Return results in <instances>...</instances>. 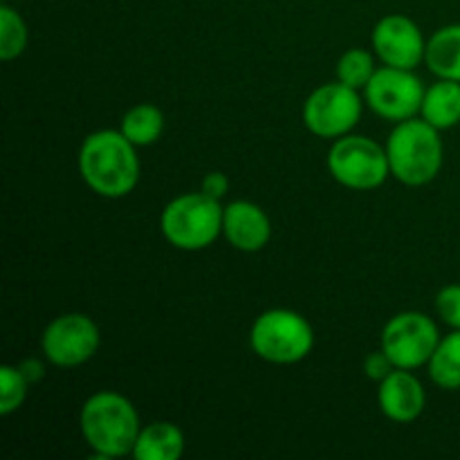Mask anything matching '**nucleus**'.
Instances as JSON below:
<instances>
[{"label": "nucleus", "instance_id": "4be33fe9", "mask_svg": "<svg viewBox=\"0 0 460 460\" xmlns=\"http://www.w3.org/2000/svg\"><path fill=\"white\" fill-rule=\"evenodd\" d=\"M436 310H438L440 319H443L447 326H452L454 331H460V286L452 283V286H445L443 290L436 296Z\"/></svg>", "mask_w": 460, "mask_h": 460}, {"label": "nucleus", "instance_id": "f257e3e1", "mask_svg": "<svg viewBox=\"0 0 460 460\" xmlns=\"http://www.w3.org/2000/svg\"><path fill=\"white\" fill-rule=\"evenodd\" d=\"M84 182L97 196L124 198L139 182V157L135 144L121 130H97L79 151Z\"/></svg>", "mask_w": 460, "mask_h": 460}, {"label": "nucleus", "instance_id": "ddd939ff", "mask_svg": "<svg viewBox=\"0 0 460 460\" xmlns=\"http://www.w3.org/2000/svg\"><path fill=\"white\" fill-rule=\"evenodd\" d=\"M382 413L394 422H413L425 411L427 395L420 380L407 368H394L377 389Z\"/></svg>", "mask_w": 460, "mask_h": 460}, {"label": "nucleus", "instance_id": "f8f14e48", "mask_svg": "<svg viewBox=\"0 0 460 460\" xmlns=\"http://www.w3.org/2000/svg\"><path fill=\"white\" fill-rule=\"evenodd\" d=\"M223 234L232 247L254 254L272 238V223L256 202L234 200L223 209Z\"/></svg>", "mask_w": 460, "mask_h": 460}, {"label": "nucleus", "instance_id": "b1692460", "mask_svg": "<svg viewBox=\"0 0 460 460\" xmlns=\"http://www.w3.org/2000/svg\"><path fill=\"white\" fill-rule=\"evenodd\" d=\"M200 191L207 193L209 198H216V200H220V198L227 196L229 178L225 173H220V171H211V173H207L205 178H202Z\"/></svg>", "mask_w": 460, "mask_h": 460}, {"label": "nucleus", "instance_id": "393cba45", "mask_svg": "<svg viewBox=\"0 0 460 460\" xmlns=\"http://www.w3.org/2000/svg\"><path fill=\"white\" fill-rule=\"evenodd\" d=\"M18 368H21V373L27 377V382H30V385H34V382H40V380H43V376H45L43 362H39V359H34V358L22 359V362L18 364Z\"/></svg>", "mask_w": 460, "mask_h": 460}, {"label": "nucleus", "instance_id": "aec40b11", "mask_svg": "<svg viewBox=\"0 0 460 460\" xmlns=\"http://www.w3.org/2000/svg\"><path fill=\"white\" fill-rule=\"evenodd\" d=\"M27 48V25L9 4H0V58L12 61Z\"/></svg>", "mask_w": 460, "mask_h": 460}, {"label": "nucleus", "instance_id": "423d86ee", "mask_svg": "<svg viewBox=\"0 0 460 460\" xmlns=\"http://www.w3.org/2000/svg\"><path fill=\"white\" fill-rule=\"evenodd\" d=\"M328 171L341 187L373 191L391 175L386 146L367 135H344L328 151Z\"/></svg>", "mask_w": 460, "mask_h": 460}, {"label": "nucleus", "instance_id": "5701e85b", "mask_svg": "<svg viewBox=\"0 0 460 460\" xmlns=\"http://www.w3.org/2000/svg\"><path fill=\"white\" fill-rule=\"evenodd\" d=\"M394 368L395 364L391 362V358L385 353V350H377V353L367 355V359H364V373H367L368 380L373 382H382L391 371H394Z\"/></svg>", "mask_w": 460, "mask_h": 460}, {"label": "nucleus", "instance_id": "412c9836", "mask_svg": "<svg viewBox=\"0 0 460 460\" xmlns=\"http://www.w3.org/2000/svg\"><path fill=\"white\" fill-rule=\"evenodd\" d=\"M27 377L22 376L21 368L4 364L0 368V416H12L13 411L22 407L27 398Z\"/></svg>", "mask_w": 460, "mask_h": 460}, {"label": "nucleus", "instance_id": "9b49d317", "mask_svg": "<svg viewBox=\"0 0 460 460\" xmlns=\"http://www.w3.org/2000/svg\"><path fill=\"white\" fill-rule=\"evenodd\" d=\"M373 52L385 66L416 70L425 61L427 40L420 27L402 13L380 18L371 34Z\"/></svg>", "mask_w": 460, "mask_h": 460}, {"label": "nucleus", "instance_id": "39448f33", "mask_svg": "<svg viewBox=\"0 0 460 460\" xmlns=\"http://www.w3.org/2000/svg\"><path fill=\"white\" fill-rule=\"evenodd\" d=\"M252 350L270 364H296L310 355L314 332L304 314L288 308L265 310L250 331Z\"/></svg>", "mask_w": 460, "mask_h": 460}, {"label": "nucleus", "instance_id": "1a4fd4ad", "mask_svg": "<svg viewBox=\"0 0 460 460\" xmlns=\"http://www.w3.org/2000/svg\"><path fill=\"white\" fill-rule=\"evenodd\" d=\"M364 99H367L368 108L382 119L400 124L420 112L425 85H422L420 76L413 75V70L385 66L377 67L376 75L367 84Z\"/></svg>", "mask_w": 460, "mask_h": 460}, {"label": "nucleus", "instance_id": "7ed1b4c3", "mask_svg": "<svg viewBox=\"0 0 460 460\" xmlns=\"http://www.w3.org/2000/svg\"><path fill=\"white\" fill-rule=\"evenodd\" d=\"M391 175L407 187H422L436 180L443 169L440 130L425 119H404L395 124L386 142Z\"/></svg>", "mask_w": 460, "mask_h": 460}, {"label": "nucleus", "instance_id": "20e7f679", "mask_svg": "<svg viewBox=\"0 0 460 460\" xmlns=\"http://www.w3.org/2000/svg\"><path fill=\"white\" fill-rule=\"evenodd\" d=\"M223 209L220 200L207 193H184L162 211V234L175 250H207L223 234Z\"/></svg>", "mask_w": 460, "mask_h": 460}, {"label": "nucleus", "instance_id": "f3484780", "mask_svg": "<svg viewBox=\"0 0 460 460\" xmlns=\"http://www.w3.org/2000/svg\"><path fill=\"white\" fill-rule=\"evenodd\" d=\"M119 130L135 146H151L164 130V112L153 103H139L121 117Z\"/></svg>", "mask_w": 460, "mask_h": 460}, {"label": "nucleus", "instance_id": "9d476101", "mask_svg": "<svg viewBox=\"0 0 460 460\" xmlns=\"http://www.w3.org/2000/svg\"><path fill=\"white\" fill-rule=\"evenodd\" d=\"M99 344L102 335L97 323L81 313L61 314L48 323L40 337L45 359L61 368H75L93 359Z\"/></svg>", "mask_w": 460, "mask_h": 460}, {"label": "nucleus", "instance_id": "a211bd4d", "mask_svg": "<svg viewBox=\"0 0 460 460\" xmlns=\"http://www.w3.org/2000/svg\"><path fill=\"white\" fill-rule=\"evenodd\" d=\"M427 367L434 385L447 391H460V331L440 340Z\"/></svg>", "mask_w": 460, "mask_h": 460}, {"label": "nucleus", "instance_id": "6e6552de", "mask_svg": "<svg viewBox=\"0 0 460 460\" xmlns=\"http://www.w3.org/2000/svg\"><path fill=\"white\" fill-rule=\"evenodd\" d=\"M438 344V326L431 322V317L416 310L395 314L382 331V350L389 355L395 368L413 371L425 367Z\"/></svg>", "mask_w": 460, "mask_h": 460}, {"label": "nucleus", "instance_id": "0eeeda50", "mask_svg": "<svg viewBox=\"0 0 460 460\" xmlns=\"http://www.w3.org/2000/svg\"><path fill=\"white\" fill-rule=\"evenodd\" d=\"M362 117V99L355 88L341 81L319 85L304 103V124L313 135L340 139L358 126Z\"/></svg>", "mask_w": 460, "mask_h": 460}, {"label": "nucleus", "instance_id": "2eb2a0df", "mask_svg": "<svg viewBox=\"0 0 460 460\" xmlns=\"http://www.w3.org/2000/svg\"><path fill=\"white\" fill-rule=\"evenodd\" d=\"M422 119L438 130L454 128L460 124V81L440 79L425 90L420 108Z\"/></svg>", "mask_w": 460, "mask_h": 460}, {"label": "nucleus", "instance_id": "4468645a", "mask_svg": "<svg viewBox=\"0 0 460 460\" xmlns=\"http://www.w3.org/2000/svg\"><path fill=\"white\" fill-rule=\"evenodd\" d=\"M184 454V434L173 422H151L142 427L133 456L137 460H178Z\"/></svg>", "mask_w": 460, "mask_h": 460}, {"label": "nucleus", "instance_id": "dca6fc26", "mask_svg": "<svg viewBox=\"0 0 460 460\" xmlns=\"http://www.w3.org/2000/svg\"><path fill=\"white\" fill-rule=\"evenodd\" d=\"M425 63L438 79L460 81V25L440 27L427 40Z\"/></svg>", "mask_w": 460, "mask_h": 460}, {"label": "nucleus", "instance_id": "f03ea898", "mask_svg": "<svg viewBox=\"0 0 460 460\" xmlns=\"http://www.w3.org/2000/svg\"><path fill=\"white\" fill-rule=\"evenodd\" d=\"M81 434L99 458H121L133 454L142 431L137 409L126 395L99 391L81 407Z\"/></svg>", "mask_w": 460, "mask_h": 460}, {"label": "nucleus", "instance_id": "6ab92c4d", "mask_svg": "<svg viewBox=\"0 0 460 460\" xmlns=\"http://www.w3.org/2000/svg\"><path fill=\"white\" fill-rule=\"evenodd\" d=\"M377 66L371 52L362 48H350L337 61V81L355 90H364L371 76L376 75Z\"/></svg>", "mask_w": 460, "mask_h": 460}]
</instances>
